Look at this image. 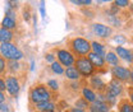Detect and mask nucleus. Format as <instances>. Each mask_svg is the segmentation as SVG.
<instances>
[{"instance_id": "b1692460", "label": "nucleus", "mask_w": 133, "mask_h": 112, "mask_svg": "<svg viewBox=\"0 0 133 112\" xmlns=\"http://www.w3.org/2000/svg\"><path fill=\"white\" fill-rule=\"evenodd\" d=\"M87 107H88V104H87V101H84L83 98H79V99H77V101H76V108L84 111Z\"/></svg>"}, {"instance_id": "e433bc0d", "label": "nucleus", "mask_w": 133, "mask_h": 112, "mask_svg": "<svg viewBox=\"0 0 133 112\" xmlns=\"http://www.w3.org/2000/svg\"><path fill=\"white\" fill-rule=\"evenodd\" d=\"M4 102H5V97L3 94V92L0 91V103H4Z\"/></svg>"}, {"instance_id": "c756f323", "label": "nucleus", "mask_w": 133, "mask_h": 112, "mask_svg": "<svg viewBox=\"0 0 133 112\" xmlns=\"http://www.w3.org/2000/svg\"><path fill=\"white\" fill-rule=\"evenodd\" d=\"M23 18L26 19V22H30V19H31V14H30L28 8H26V9L23 10Z\"/></svg>"}, {"instance_id": "5701e85b", "label": "nucleus", "mask_w": 133, "mask_h": 112, "mask_svg": "<svg viewBox=\"0 0 133 112\" xmlns=\"http://www.w3.org/2000/svg\"><path fill=\"white\" fill-rule=\"evenodd\" d=\"M108 20H109V23H111L113 26H115V27H120V20L116 18L115 14H111V13H109L108 14Z\"/></svg>"}, {"instance_id": "0eeeda50", "label": "nucleus", "mask_w": 133, "mask_h": 112, "mask_svg": "<svg viewBox=\"0 0 133 112\" xmlns=\"http://www.w3.org/2000/svg\"><path fill=\"white\" fill-rule=\"evenodd\" d=\"M111 73H113V77L118 80H123V81H125V80L131 79V71L127 69V68H123V66H114L113 69H111Z\"/></svg>"}, {"instance_id": "f704fd0d", "label": "nucleus", "mask_w": 133, "mask_h": 112, "mask_svg": "<svg viewBox=\"0 0 133 112\" xmlns=\"http://www.w3.org/2000/svg\"><path fill=\"white\" fill-rule=\"evenodd\" d=\"M6 89V85H5V80H3L0 78V91L3 92V91H5Z\"/></svg>"}, {"instance_id": "a211bd4d", "label": "nucleus", "mask_w": 133, "mask_h": 112, "mask_svg": "<svg viewBox=\"0 0 133 112\" xmlns=\"http://www.w3.org/2000/svg\"><path fill=\"white\" fill-rule=\"evenodd\" d=\"M1 26H3L4 29H9L10 31V29H13V28L17 27V22H16V19H12L9 17H4V19L1 22Z\"/></svg>"}, {"instance_id": "72a5a7b5", "label": "nucleus", "mask_w": 133, "mask_h": 112, "mask_svg": "<svg viewBox=\"0 0 133 112\" xmlns=\"http://www.w3.org/2000/svg\"><path fill=\"white\" fill-rule=\"evenodd\" d=\"M0 111L1 112H9V106L5 103H0Z\"/></svg>"}, {"instance_id": "2f4dec72", "label": "nucleus", "mask_w": 133, "mask_h": 112, "mask_svg": "<svg viewBox=\"0 0 133 112\" xmlns=\"http://www.w3.org/2000/svg\"><path fill=\"white\" fill-rule=\"evenodd\" d=\"M45 59H46V61H49V63H55V57H54V55L52 54H46V56H45Z\"/></svg>"}, {"instance_id": "58836bf2", "label": "nucleus", "mask_w": 133, "mask_h": 112, "mask_svg": "<svg viewBox=\"0 0 133 112\" xmlns=\"http://www.w3.org/2000/svg\"><path fill=\"white\" fill-rule=\"evenodd\" d=\"M129 94H131V101H132V103H133V88L129 89Z\"/></svg>"}, {"instance_id": "423d86ee", "label": "nucleus", "mask_w": 133, "mask_h": 112, "mask_svg": "<svg viewBox=\"0 0 133 112\" xmlns=\"http://www.w3.org/2000/svg\"><path fill=\"white\" fill-rule=\"evenodd\" d=\"M5 85H6V91L9 92V94L13 97H17L19 93L21 85H19V80L14 75H9L5 79Z\"/></svg>"}, {"instance_id": "c85d7f7f", "label": "nucleus", "mask_w": 133, "mask_h": 112, "mask_svg": "<svg viewBox=\"0 0 133 112\" xmlns=\"http://www.w3.org/2000/svg\"><path fill=\"white\" fill-rule=\"evenodd\" d=\"M114 5L115 6H128L129 1H127V0H116V1H114Z\"/></svg>"}, {"instance_id": "a878e982", "label": "nucleus", "mask_w": 133, "mask_h": 112, "mask_svg": "<svg viewBox=\"0 0 133 112\" xmlns=\"http://www.w3.org/2000/svg\"><path fill=\"white\" fill-rule=\"evenodd\" d=\"M105 99H106V103L108 104H115L116 99H115V96H113L111 93H109V92H106V94H105Z\"/></svg>"}, {"instance_id": "7c9ffc66", "label": "nucleus", "mask_w": 133, "mask_h": 112, "mask_svg": "<svg viewBox=\"0 0 133 112\" xmlns=\"http://www.w3.org/2000/svg\"><path fill=\"white\" fill-rule=\"evenodd\" d=\"M5 66H6V65H5V60L0 56V74H3V73L5 71Z\"/></svg>"}, {"instance_id": "4c0bfd02", "label": "nucleus", "mask_w": 133, "mask_h": 112, "mask_svg": "<svg viewBox=\"0 0 133 112\" xmlns=\"http://www.w3.org/2000/svg\"><path fill=\"white\" fill-rule=\"evenodd\" d=\"M69 112H84V111H82V110H78V108H76V107H74V108H70V111Z\"/></svg>"}, {"instance_id": "6e6552de", "label": "nucleus", "mask_w": 133, "mask_h": 112, "mask_svg": "<svg viewBox=\"0 0 133 112\" xmlns=\"http://www.w3.org/2000/svg\"><path fill=\"white\" fill-rule=\"evenodd\" d=\"M92 31H94V33H95L96 36L102 37V38L109 37V36L111 34V28L108 27V26H104V24H101V23H95V24L92 26Z\"/></svg>"}, {"instance_id": "aec40b11", "label": "nucleus", "mask_w": 133, "mask_h": 112, "mask_svg": "<svg viewBox=\"0 0 133 112\" xmlns=\"http://www.w3.org/2000/svg\"><path fill=\"white\" fill-rule=\"evenodd\" d=\"M105 60L110 65H113V66H118V64H119V59H118V56H116L114 52L105 54Z\"/></svg>"}, {"instance_id": "cd10ccee", "label": "nucleus", "mask_w": 133, "mask_h": 112, "mask_svg": "<svg viewBox=\"0 0 133 112\" xmlns=\"http://www.w3.org/2000/svg\"><path fill=\"white\" fill-rule=\"evenodd\" d=\"M72 3L76 4V5H90L91 0H73Z\"/></svg>"}, {"instance_id": "39448f33", "label": "nucleus", "mask_w": 133, "mask_h": 112, "mask_svg": "<svg viewBox=\"0 0 133 112\" xmlns=\"http://www.w3.org/2000/svg\"><path fill=\"white\" fill-rule=\"evenodd\" d=\"M56 56H58V59H59V63L63 65V66L70 68L72 65H74V63H76L74 55H73L72 52H69L68 50H63V48L58 50Z\"/></svg>"}, {"instance_id": "7ed1b4c3", "label": "nucleus", "mask_w": 133, "mask_h": 112, "mask_svg": "<svg viewBox=\"0 0 133 112\" xmlns=\"http://www.w3.org/2000/svg\"><path fill=\"white\" fill-rule=\"evenodd\" d=\"M0 54L3 59H8L9 61H18L23 57V52L13 43H1L0 45Z\"/></svg>"}, {"instance_id": "bb28decb", "label": "nucleus", "mask_w": 133, "mask_h": 112, "mask_svg": "<svg viewBox=\"0 0 133 112\" xmlns=\"http://www.w3.org/2000/svg\"><path fill=\"white\" fill-rule=\"evenodd\" d=\"M48 88H50L51 91H58V88H59L58 81L56 80H49L48 81Z\"/></svg>"}, {"instance_id": "a19ab883", "label": "nucleus", "mask_w": 133, "mask_h": 112, "mask_svg": "<svg viewBox=\"0 0 133 112\" xmlns=\"http://www.w3.org/2000/svg\"><path fill=\"white\" fill-rule=\"evenodd\" d=\"M132 112H133V107H132Z\"/></svg>"}, {"instance_id": "6ab92c4d", "label": "nucleus", "mask_w": 133, "mask_h": 112, "mask_svg": "<svg viewBox=\"0 0 133 112\" xmlns=\"http://www.w3.org/2000/svg\"><path fill=\"white\" fill-rule=\"evenodd\" d=\"M91 48L94 50V54L100 55V56H105V48H104V46L101 43L94 41V42H91Z\"/></svg>"}, {"instance_id": "473e14b6", "label": "nucleus", "mask_w": 133, "mask_h": 112, "mask_svg": "<svg viewBox=\"0 0 133 112\" xmlns=\"http://www.w3.org/2000/svg\"><path fill=\"white\" fill-rule=\"evenodd\" d=\"M114 41H115L116 43H124V42H125V38L120 34V36H116L115 38H114Z\"/></svg>"}, {"instance_id": "ddd939ff", "label": "nucleus", "mask_w": 133, "mask_h": 112, "mask_svg": "<svg viewBox=\"0 0 133 112\" xmlns=\"http://www.w3.org/2000/svg\"><path fill=\"white\" fill-rule=\"evenodd\" d=\"M90 84H91V87H92L94 89H97L99 92H101V91L105 89V83L102 81V79L100 78L99 75H94V77H91Z\"/></svg>"}, {"instance_id": "f3484780", "label": "nucleus", "mask_w": 133, "mask_h": 112, "mask_svg": "<svg viewBox=\"0 0 133 112\" xmlns=\"http://www.w3.org/2000/svg\"><path fill=\"white\" fill-rule=\"evenodd\" d=\"M82 94H83V99L84 101H87V102H95L96 101V94L92 92V89H90V88H87V87H84L82 89Z\"/></svg>"}, {"instance_id": "4468645a", "label": "nucleus", "mask_w": 133, "mask_h": 112, "mask_svg": "<svg viewBox=\"0 0 133 112\" xmlns=\"http://www.w3.org/2000/svg\"><path fill=\"white\" fill-rule=\"evenodd\" d=\"M36 108L38 112H52L55 108V104L52 102H42V103H37Z\"/></svg>"}, {"instance_id": "f257e3e1", "label": "nucleus", "mask_w": 133, "mask_h": 112, "mask_svg": "<svg viewBox=\"0 0 133 112\" xmlns=\"http://www.w3.org/2000/svg\"><path fill=\"white\" fill-rule=\"evenodd\" d=\"M51 97L52 94H51L50 89L44 84H36L30 92V98L35 104L42 103V102H50Z\"/></svg>"}, {"instance_id": "393cba45", "label": "nucleus", "mask_w": 133, "mask_h": 112, "mask_svg": "<svg viewBox=\"0 0 133 112\" xmlns=\"http://www.w3.org/2000/svg\"><path fill=\"white\" fill-rule=\"evenodd\" d=\"M21 68H22V65L19 64V63H18V61H9V70H10V71H13V73H14V71H19V70H21Z\"/></svg>"}, {"instance_id": "1a4fd4ad", "label": "nucleus", "mask_w": 133, "mask_h": 112, "mask_svg": "<svg viewBox=\"0 0 133 112\" xmlns=\"http://www.w3.org/2000/svg\"><path fill=\"white\" fill-rule=\"evenodd\" d=\"M106 92H109V93H111L113 96L116 97L123 92V85H122V83H120L119 80L114 78L113 80H110V83L108 84Z\"/></svg>"}, {"instance_id": "20e7f679", "label": "nucleus", "mask_w": 133, "mask_h": 112, "mask_svg": "<svg viewBox=\"0 0 133 112\" xmlns=\"http://www.w3.org/2000/svg\"><path fill=\"white\" fill-rule=\"evenodd\" d=\"M74 66L78 70V73L83 77H91L95 70L94 65L90 63V60L87 57H78L74 63Z\"/></svg>"}, {"instance_id": "9b49d317", "label": "nucleus", "mask_w": 133, "mask_h": 112, "mask_svg": "<svg viewBox=\"0 0 133 112\" xmlns=\"http://www.w3.org/2000/svg\"><path fill=\"white\" fill-rule=\"evenodd\" d=\"M115 51H116V54H118V56H120L122 59L127 60L128 63H133V54L129 50L124 48L123 46H118L115 48Z\"/></svg>"}, {"instance_id": "dca6fc26", "label": "nucleus", "mask_w": 133, "mask_h": 112, "mask_svg": "<svg viewBox=\"0 0 133 112\" xmlns=\"http://www.w3.org/2000/svg\"><path fill=\"white\" fill-rule=\"evenodd\" d=\"M12 38H13V33L9 29H4V28L0 29V42L1 43H10Z\"/></svg>"}, {"instance_id": "ea45409f", "label": "nucleus", "mask_w": 133, "mask_h": 112, "mask_svg": "<svg viewBox=\"0 0 133 112\" xmlns=\"http://www.w3.org/2000/svg\"><path fill=\"white\" fill-rule=\"evenodd\" d=\"M131 80H132V83H133V71L131 73Z\"/></svg>"}, {"instance_id": "f8f14e48", "label": "nucleus", "mask_w": 133, "mask_h": 112, "mask_svg": "<svg viewBox=\"0 0 133 112\" xmlns=\"http://www.w3.org/2000/svg\"><path fill=\"white\" fill-rule=\"evenodd\" d=\"M90 110H91V112H109L110 107H109V104L105 103V102L95 101L94 104L90 107Z\"/></svg>"}, {"instance_id": "2eb2a0df", "label": "nucleus", "mask_w": 133, "mask_h": 112, "mask_svg": "<svg viewBox=\"0 0 133 112\" xmlns=\"http://www.w3.org/2000/svg\"><path fill=\"white\" fill-rule=\"evenodd\" d=\"M64 74H65L66 78L70 79V80H78L79 79V77H81V74L78 73V70H77L74 66L66 68V70L64 71Z\"/></svg>"}, {"instance_id": "9d476101", "label": "nucleus", "mask_w": 133, "mask_h": 112, "mask_svg": "<svg viewBox=\"0 0 133 112\" xmlns=\"http://www.w3.org/2000/svg\"><path fill=\"white\" fill-rule=\"evenodd\" d=\"M88 60H90V63L94 65V68H104V65H105V60H104V57L102 56H100V55H96V54H94V52H90L88 54V57H87Z\"/></svg>"}, {"instance_id": "4be33fe9", "label": "nucleus", "mask_w": 133, "mask_h": 112, "mask_svg": "<svg viewBox=\"0 0 133 112\" xmlns=\"http://www.w3.org/2000/svg\"><path fill=\"white\" fill-rule=\"evenodd\" d=\"M51 70H52L55 74H59V75H60V74H64V71H65V70L63 69V65L60 64V63H56V61L51 64Z\"/></svg>"}, {"instance_id": "f03ea898", "label": "nucleus", "mask_w": 133, "mask_h": 112, "mask_svg": "<svg viewBox=\"0 0 133 112\" xmlns=\"http://www.w3.org/2000/svg\"><path fill=\"white\" fill-rule=\"evenodd\" d=\"M69 47L73 51V55H77L78 57H84L91 51V43L82 37H76L69 41Z\"/></svg>"}, {"instance_id": "c9c22d12", "label": "nucleus", "mask_w": 133, "mask_h": 112, "mask_svg": "<svg viewBox=\"0 0 133 112\" xmlns=\"http://www.w3.org/2000/svg\"><path fill=\"white\" fill-rule=\"evenodd\" d=\"M40 12H41V16L42 18L46 17V13H45V6H44V3H41V6H40Z\"/></svg>"}, {"instance_id": "412c9836", "label": "nucleus", "mask_w": 133, "mask_h": 112, "mask_svg": "<svg viewBox=\"0 0 133 112\" xmlns=\"http://www.w3.org/2000/svg\"><path fill=\"white\" fill-rule=\"evenodd\" d=\"M132 104L128 101H122L119 103V111L120 112H132Z\"/></svg>"}]
</instances>
